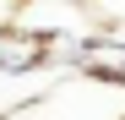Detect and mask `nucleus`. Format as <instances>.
I'll use <instances>...</instances> for the list:
<instances>
[{
    "instance_id": "nucleus-1",
    "label": "nucleus",
    "mask_w": 125,
    "mask_h": 120,
    "mask_svg": "<svg viewBox=\"0 0 125 120\" xmlns=\"http://www.w3.org/2000/svg\"><path fill=\"white\" fill-rule=\"evenodd\" d=\"M0 120H125V87L98 76L60 82L44 98H22L16 109H0Z\"/></svg>"
},
{
    "instance_id": "nucleus-2",
    "label": "nucleus",
    "mask_w": 125,
    "mask_h": 120,
    "mask_svg": "<svg viewBox=\"0 0 125 120\" xmlns=\"http://www.w3.org/2000/svg\"><path fill=\"white\" fill-rule=\"evenodd\" d=\"M87 6L103 16V22H125V0H87Z\"/></svg>"
}]
</instances>
